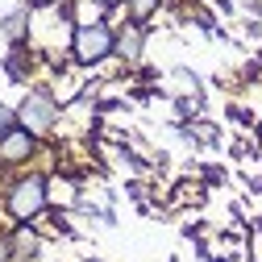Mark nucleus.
I'll return each instance as SVG.
<instances>
[{
    "instance_id": "1",
    "label": "nucleus",
    "mask_w": 262,
    "mask_h": 262,
    "mask_svg": "<svg viewBox=\"0 0 262 262\" xmlns=\"http://www.w3.org/2000/svg\"><path fill=\"white\" fill-rule=\"evenodd\" d=\"M117 46V34L104 25V21H92V25H79L75 38H71V58L79 67H96V62H104Z\"/></svg>"
},
{
    "instance_id": "2",
    "label": "nucleus",
    "mask_w": 262,
    "mask_h": 262,
    "mask_svg": "<svg viewBox=\"0 0 262 262\" xmlns=\"http://www.w3.org/2000/svg\"><path fill=\"white\" fill-rule=\"evenodd\" d=\"M5 208H9V216H13L17 225H29L34 216H42V208H46V179H42V175L17 179V183L9 187Z\"/></svg>"
},
{
    "instance_id": "3",
    "label": "nucleus",
    "mask_w": 262,
    "mask_h": 262,
    "mask_svg": "<svg viewBox=\"0 0 262 262\" xmlns=\"http://www.w3.org/2000/svg\"><path fill=\"white\" fill-rule=\"evenodd\" d=\"M54 121H58V104L50 100V92H29L25 100L17 104V125L29 129L34 138H38V134H50Z\"/></svg>"
},
{
    "instance_id": "4",
    "label": "nucleus",
    "mask_w": 262,
    "mask_h": 262,
    "mask_svg": "<svg viewBox=\"0 0 262 262\" xmlns=\"http://www.w3.org/2000/svg\"><path fill=\"white\" fill-rule=\"evenodd\" d=\"M34 154H38V138L29 134V129H21V125H9L5 134H0V162H5V167L29 162Z\"/></svg>"
},
{
    "instance_id": "5",
    "label": "nucleus",
    "mask_w": 262,
    "mask_h": 262,
    "mask_svg": "<svg viewBox=\"0 0 262 262\" xmlns=\"http://www.w3.org/2000/svg\"><path fill=\"white\" fill-rule=\"evenodd\" d=\"M121 58H129V62H134V58H142V25H134V21H129L125 29H117V46H113Z\"/></svg>"
},
{
    "instance_id": "6",
    "label": "nucleus",
    "mask_w": 262,
    "mask_h": 262,
    "mask_svg": "<svg viewBox=\"0 0 262 262\" xmlns=\"http://www.w3.org/2000/svg\"><path fill=\"white\" fill-rule=\"evenodd\" d=\"M9 242H13V254H17V258H34V254H38V237L29 233V225H21L17 237H9Z\"/></svg>"
},
{
    "instance_id": "7",
    "label": "nucleus",
    "mask_w": 262,
    "mask_h": 262,
    "mask_svg": "<svg viewBox=\"0 0 262 262\" xmlns=\"http://www.w3.org/2000/svg\"><path fill=\"white\" fill-rule=\"evenodd\" d=\"M158 5H162V0H129V21H134V25H146V21L158 13Z\"/></svg>"
},
{
    "instance_id": "8",
    "label": "nucleus",
    "mask_w": 262,
    "mask_h": 262,
    "mask_svg": "<svg viewBox=\"0 0 262 262\" xmlns=\"http://www.w3.org/2000/svg\"><path fill=\"white\" fill-rule=\"evenodd\" d=\"M5 34L9 38H25V13H9L5 17Z\"/></svg>"
},
{
    "instance_id": "9",
    "label": "nucleus",
    "mask_w": 262,
    "mask_h": 262,
    "mask_svg": "<svg viewBox=\"0 0 262 262\" xmlns=\"http://www.w3.org/2000/svg\"><path fill=\"white\" fill-rule=\"evenodd\" d=\"M9 258H13V242L0 237V262H9Z\"/></svg>"
},
{
    "instance_id": "10",
    "label": "nucleus",
    "mask_w": 262,
    "mask_h": 262,
    "mask_svg": "<svg viewBox=\"0 0 262 262\" xmlns=\"http://www.w3.org/2000/svg\"><path fill=\"white\" fill-rule=\"evenodd\" d=\"M13 117H17V113H9V108H0V134H5V129L13 125Z\"/></svg>"
},
{
    "instance_id": "11",
    "label": "nucleus",
    "mask_w": 262,
    "mask_h": 262,
    "mask_svg": "<svg viewBox=\"0 0 262 262\" xmlns=\"http://www.w3.org/2000/svg\"><path fill=\"white\" fill-rule=\"evenodd\" d=\"M29 9H50V5H58V0H25Z\"/></svg>"
},
{
    "instance_id": "12",
    "label": "nucleus",
    "mask_w": 262,
    "mask_h": 262,
    "mask_svg": "<svg viewBox=\"0 0 262 262\" xmlns=\"http://www.w3.org/2000/svg\"><path fill=\"white\" fill-rule=\"evenodd\" d=\"M104 5H129V0H104Z\"/></svg>"
}]
</instances>
